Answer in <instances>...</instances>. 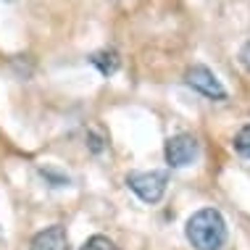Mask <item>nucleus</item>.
<instances>
[{
    "label": "nucleus",
    "instance_id": "nucleus-1",
    "mask_svg": "<svg viewBox=\"0 0 250 250\" xmlns=\"http://www.w3.org/2000/svg\"><path fill=\"white\" fill-rule=\"evenodd\" d=\"M185 234L195 250H221L227 245V221L216 208H200L187 219Z\"/></svg>",
    "mask_w": 250,
    "mask_h": 250
},
{
    "label": "nucleus",
    "instance_id": "nucleus-2",
    "mask_svg": "<svg viewBox=\"0 0 250 250\" xmlns=\"http://www.w3.org/2000/svg\"><path fill=\"white\" fill-rule=\"evenodd\" d=\"M126 185L143 203H158L166 192L168 177L164 171H132L126 177Z\"/></svg>",
    "mask_w": 250,
    "mask_h": 250
},
{
    "label": "nucleus",
    "instance_id": "nucleus-3",
    "mask_svg": "<svg viewBox=\"0 0 250 250\" xmlns=\"http://www.w3.org/2000/svg\"><path fill=\"white\" fill-rule=\"evenodd\" d=\"M200 153V145L192 134H177V137H168L164 145V158L168 166L182 168V166H190Z\"/></svg>",
    "mask_w": 250,
    "mask_h": 250
},
{
    "label": "nucleus",
    "instance_id": "nucleus-4",
    "mask_svg": "<svg viewBox=\"0 0 250 250\" xmlns=\"http://www.w3.org/2000/svg\"><path fill=\"white\" fill-rule=\"evenodd\" d=\"M185 82L190 84L192 90H198L200 95H206L211 100H224L227 98L224 84L216 79V74L208 69V66H192V69L185 74Z\"/></svg>",
    "mask_w": 250,
    "mask_h": 250
},
{
    "label": "nucleus",
    "instance_id": "nucleus-5",
    "mask_svg": "<svg viewBox=\"0 0 250 250\" xmlns=\"http://www.w3.org/2000/svg\"><path fill=\"white\" fill-rule=\"evenodd\" d=\"M29 250H69V234L61 224H53L32 237Z\"/></svg>",
    "mask_w": 250,
    "mask_h": 250
},
{
    "label": "nucleus",
    "instance_id": "nucleus-6",
    "mask_svg": "<svg viewBox=\"0 0 250 250\" xmlns=\"http://www.w3.org/2000/svg\"><path fill=\"white\" fill-rule=\"evenodd\" d=\"M90 63L95 66V69L103 74V77H111V74H116L121 58H119V53L113 50V48H103V50L92 53V56H90Z\"/></svg>",
    "mask_w": 250,
    "mask_h": 250
},
{
    "label": "nucleus",
    "instance_id": "nucleus-7",
    "mask_svg": "<svg viewBox=\"0 0 250 250\" xmlns=\"http://www.w3.org/2000/svg\"><path fill=\"white\" fill-rule=\"evenodd\" d=\"M234 150L240 155H245V158H250V124L242 126L237 132V137H234Z\"/></svg>",
    "mask_w": 250,
    "mask_h": 250
},
{
    "label": "nucleus",
    "instance_id": "nucleus-8",
    "mask_svg": "<svg viewBox=\"0 0 250 250\" xmlns=\"http://www.w3.org/2000/svg\"><path fill=\"white\" fill-rule=\"evenodd\" d=\"M82 250H119V248H116V242H113V240L103 237V234H95V237H90L84 242Z\"/></svg>",
    "mask_w": 250,
    "mask_h": 250
},
{
    "label": "nucleus",
    "instance_id": "nucleus-9",
    "mask_svg": "<svg viewBox=\"0 0 250 250\" xmlns=\"http://www.w3.org/2000/svg\"><path fill=\"white\" fill-rule=\"evenodd\" d=\"M87 147H90L92 153H100L105 147V137L98 129H90V132H87Z\"/></svg>",
    "mask_w": 250,
    "mask_h": 250
}]
</instances>
